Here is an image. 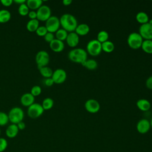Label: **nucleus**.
I'll return each mask as SVG.
<instances>
[{
	"label": "nucleus",
	"instance_id": "7ed1b4c3",
	"mask_svg": "<svg viewBox=\"0 0 152 152\" xmlns=\"http://www.w3.org/2000/svg\"><path fill=\"white\" fill-rule=\"evenodd\" d=\"M8 116L9 121L11 122V124H17L23 121L24 117V113L21 107H14L10 109L8 113Z\"/></svg>",
	"mask_w": 152,
	"mask_h": 152
},
{
	"label": "nucleus",
	"instance_id": "ddd939ff",
	"mask_svg": "<svg viewBox=\"0 0 152 152\" xmlns=\"http://www.w3.org/2000/svg\"><path fill=\"white\" fill-rule=\"evenodd\" d=\"M136 128L137 131L141 134H144L147 133L150 128V121L147 119H140L137 124Z\"/></svg>",
	"mask_w": 152,
	"mask_h": 152
},
{
	"label": "nucleus",
	"instance_id": "49530a36",
	"mask_svg": "<svg viewBox=\"0 0 152 152\" xmlns=\"http://www.w3.org/2000/svg\"><path fill=\"white\" fill-rule=\"evenodd\" d=\"M1 129H0V135H1Z\"/></svg>",
	"mask_w": 152,
	"mask_h": 152
},
{
	"label": "nucleus",
	"instance_id": "a18cd8bd",
	"mask_svg": "<svg viewBox=\"0 0 152 152\" xmlns=\"http://www.w3.org/2000/svg\"><path fill=\"white\" fill-rule=\"evenodd\" d=\"M148 23H149L150 24H152V19H150V20H149V21H148Z\"/></svg>",
	"mask_w": 152,
	"mask_h": 152
},
{
	"label": "nucleus",
	"instance_id": "58836bf2",
	"mask_svg": "<svg viewBox=\"0 0 152 152\" xmlns=\"http://www.w3.org/2000/svg\"><path fill=\"white\" fill-rule=\"evenodd\" d=\"M146 87L150 90H152V75L150 76L145 81Z\"/></svg>",
	"mask_w": 152,
	"mask_h": 152
},
{
	"label": "nucleus",
	"instance_id": "c03bdc74",
	"mask_svg": "<svg viewBox=\"0 0 152 152\" xmlns=\"http://www.w3.org/2000/svg\"><path fill=\"white\" fill-rule=\"evenodd\" d=\"M150 125H151V128H152V118L151 119V120H150Z\"/></svg>",
	"mask_w": 152,
	"mask_h": 152
},
{
	"label": "nucleus",
	"instance_id": "aec40b11",
	"mask_svg": "<svg viewBox=\"0 0 152 152\" xmlns=\"http://www.w3.org/2000/svg\"><path fill=\"white\" fill-rule=\"evenodd\" d=\"M26 4L29 10L35 11L37 10L42 5L43 1L42 0H27Z\"/></svg>",
	"mask_w": 152,
	"mask_h": 152
},
{
	"label": "nucleus",
	"instance_id": "f704fd0d",
	"mask_svg": "<svg viewBox=\"0 0 152 152\" xmlns=\"http://www.w3.org/2000/svg\"><path fill=\"white\" fill-rule=\"evenodd\" d=\"M8 146V142L4 138L0 137V152L4 151Z\"/></svg>",
	"mask_w": 152,
	"mask_h": 152
},
{
	"label": "nucleus",
	"instance_id": "0eeeda50",
	"mask_svg": "<svg viewBox=\"0 0 152 152\" xmlns=\"http://www.w3.org/2000/svg\"><path fill=\"white\" fill-rule=\"evenodd\" d=\"M44 109L40 103H34L31 106L28 107L27 115L31 119H36L39 118L44 112Z\"/></svg>",
	"mask_w": 152,
	"mask_h": 152
},
{
	"label": "nucleus",
	"instance_id": "473e14b6",
	"mask_svg": "<svg viewBox=\"0 0 152 152\" xmlns=\"http://www.w3.org/2000/svg\"><path fill=\"white\" fill-rule=\"evenodd\" d=\"M42 93V88L39 86H34L30 91V93L35 97L36 96H39Z\"/></svg>",
	"mask_w": 152,
	"mask_h": 152
},
{
	"label": "nucleus",
	"instance_id": "6e6552de",
	"mask_svg": "<svg viewBox=\"0 0 152 152\" xmlns=\"http://www.w3.org/2000/svg\"><path fill=\"white\" fill-rule=\"evenodd\" d=\"M45 23V27L48 32L52 33H55L58 29L60 28V21L59 18L55 15H51V17L46 20Z\"/></svg>",
	"mask_w": 152,
	"mask_h": 152
},
{
	"label": "nucleus",
	"instance_id": "1a4fd4ad",
	"mask_svg": "<svg viewBox=\"0 0 152 152\" xmlns=\"http://www.w3.org/2000/svg\"><path fill=\"white\" fill-rule=\"evenodd\" d=\"M37 19L39 21H46L51 17V10L49 7L42 5L37 11Z\"/></svg>",
	"mask_w": 152,
	"mask_h": 152
},
{
	"label": "nucleus",
	"instance_id": "a878e982",
	"mask_svg": "<svg viewBox=\"0 0 152 152\" xmlns=\"http://www.w3.org/2000/svg\"><path fill=\"white\" fill-rule=\"evenodd\" d=\"M114 49H115V45L113 43L109 40L102 43V49L104 52H106V53L112 52Z\"/></svg>",
	"mask_w": 152,
	"mask_h": 152
},
{
	"label": "nucleus",
	"instance_id": "f3484780",
	"mask_svg": "<svg viewBox=\"0 0 152 152\" xmlns=\"http://www.w3.org/2000/svg\"><path fill=\"white\" fill-rule=\"evenodd\" d=\"M19 129L16 124H11L8 126L5 131V134L10 138H15L18 134Z\"/></svg>",
	"mask_w": 152,
	"mask_h": 152
},
{
	"label": "nucleus",
	"instance_id": "9b49d317",
	"mask_svg": "<svg viewBox=\"0 0 152 152\" xmlns=\"http://www.w3.org/2000/svg\"><path fill=\"white\" fill-rule=\"evenodd\" d=\"M66 71L62 69L58 68L53 71L52 78L54 82V84H62L64 83L66 79Z\"/></svg>",
	"mask_w": 152,
	"mask_h": 152
},
{
	"label": "nucleus",
	"instance_id": "bb28decb",
	"mask_svg": "<svg viewBox=\"0 0 152 152\" xmlns=\"http://www.w3.org/2000/svg\"><path fill=\"white\" fill-rule=\"evenodd\" d=\"M40 74L45 78H51L53 74V71L49 66H44L39 69Z\"/></svg>",
	"mask_w": 152,
	"mask_h": 152
},
{
	"label": "nucleus",
	"instance_id": "ea45409f",
	"mask_svg": "<svg viewBox=\"0 0 152 152\" xmlns=\"http://www.w3.org/2000/svg\"><path fill=\"white\" fill-rule=\"evenodd\" d=\"M30 20H34L37 19V12L36 11L30 10L27 15Z\"/></svg>",
	"mask_w": 152,
	"mask_h": 152
},
{
	"label": "nucleus",
	"instance_id": "4be33fe9",
	"mask_svg": "<svg viewBox=\"0 0 152 152\" xmlns=\"http://www.w3.org/2000/svg\"><path fill=\"white\" fill-rule=\"evenodd\" d=\"M135 19L137 21L141 24H145L147 23H148L149 21V17L148 14L143 11L138 12L135 16Z\"/></svg>",
	"mask_w": 152,
	"mask_h": 152
},
{
	"label": "nucleus",
	"instance_id": "4468645a",
	"mask_svg": "<svg viewBox=\"0 0 152 152\" xmlns=\"http://www.w3.org/2000/svg\"><path fill=\"white\" fill-rule=\"evenodd\" d=\"M66 42L67 45L71 48H75L79 43L80 37L75 32L68 33L67 37L66 39Z\"/></svg>",
	"mask_w": 152,
	"mask_h": 152
},
{
	"label": "nucleus",
	"instance_id": "c9c22d12",
	"mask_svg": "<svg viewBox=\"0 0 152 152\" xmlns=\"http://www.w3.org/2000/svg\"><path fill=\"white\" fill-rule=\"evenodd\" d=\"M43 37H44L45 40L49 43H50L53 40H54L55 39V34L50 32H48Z\"/></svg>",
	"mask_w": 152,
	"mask_h": 152
},
{
	"label": "nucleus",
	"instance_id": "cd10ccee",
	"mask_svg": "<svg viewBox=\"0 0 152 152\" xmlns=\"http://www.w3.org/2000/svg\"><path fill=\"white\" fill-rule=\"evenodd\" d=\"M55 33V39L59 40L61 41H62V42L64 40H66L68 34V33L65 30H64L63 28L58 29Z\"/></svg>",
	"mask_w": 152,
	"mask_h": 152
},
{
	"label": "nucleus",
	"instance_id": "2f4dec72",
	"mask_svg": "<svg viewBox=\"0 0 152 152\" xmlns=\"http://www.w3.org/2000/svg\"><path fill=\"white\" fill-rule=\"evenodd\" d=\"M9 122L8 114L4 112H0V126L6 125Z\"/></svg>",
	"mask_w": 152,
	"mask_h": 152
},
{
	"label": "nucleus",
	"instance_id": "a19ab883",
	"mask_svg": "<svg viewBox=\"0 0 152 152\" xmlns=\"http://www.w3.org/2000/svg\"><path fill=\"white\" fill-rule=\"evenodd\" d=\"M16 125L19 130H24L26 128V124L23 121H21Z\"/></svg>",
	"mask_w": 152,
	"mask_h": 152
},
{
	"label": "nucleus",
	"instance_id": "4c0bfd02",
	"mask_svg": "<svg viewBox=\"0 0 152 152\" xmlns=\"http://www.w3.org/2000/svg\"><path fill=\"white\" fill-rule=\"evenodd\" d=\"M44 84L47 87H51V86H52L53 85L54 82H53V81L52 78H45V79Z\"/></svg>",
	"mask_w": 152,
	"mask_h": 152
},
{
	"label": "nucleus",
	"instance_id": "2eb2a0df",
	"mask_svg": "<svg viewBox=\"0 0 152 152\" xmlns=\"http://www.w3.org/2000/svg\"><path fill=\"white\" fill-rule=\"evenodd\" d=\"M34 99L35 97L30 93H26L21 96L20 103L23 106L29 107L34 103Z\"/></svg>",
	"mask_w": 152,
	"mask_h": 152
},
{
	"label": "nucleus",
	"instance_id": "c756f323",
	"mask_svg": "<svg viewBox=\"0 0 152 152\" xmlns=\"http://www.w3.org/2000/svg\"><path fill=\"white\" fill-rule=\"evenodd\" d=\"M109 33L105 30L100 31L97 35V40L101 43L108 40L109 39Z\"/></svg>",
	"mask_w": 152,
	"mask_h": 152
},
{
	"label": "nucleus",
	"instance_id": "b1692460",
	"mask_svg": "<svg viewBox=\"0 0 152 152\" xmlns=\"http://www.w3.org/2000/svg\"><path fill=\"white\" fill-rule=\"evenodd\" d=\"M141 48L148 54H152V40H144Z\"/></svg>",
	"mask_w": 152,
	"mask_h": 152
},
{
	"label": "nucleus",
	"instance_id": "9d476101",
	"mask_svg": "<svg viewBox=\"0 0 152 152\" xmlns=\"http://www.w3.org/2000/svg\"><path fill=\"white\" fill-rule=\"evenodd\" d=\"M138 33L143 40H152V24L149 23L141 24Z\"/></svg>",
	"mask_w": 152,
	"mask_h": 152
},
{
	"label": "nucleus",
	"instance_id": "39448f33",
	"mask_svg": "<svg viewBox=\"0 0 152 152\" xmlns=\"http://www.w3.org/2000/svg\"><path fill=\"white\" fill-rule=\"evenodd\" d=\"M86 49L87 53L91 56H97L102 51V43L99 42L97 39L91 40L87 43Z\"/></svg>",
	"mask_w": 152,
	"mask_h": 152
},
{
	"label": "nucleus",
	"instance_id": "a211bd4d",
	"mask_svg": "<svg viewBox=\"0 0 152 152\" xmlns=\"http://www.w3.org/2000/svg\"><path fill=\"white\" fill-rule=\"evenodd\" d=\"M137 107L141 111L147 112L151 108L150 102L145 99H140L136 103Z\"/></svg>",
	"mask_w": 152,
	"mask_h": 152
},
{
	"label": "nucleus",
	"instance_id": "dca6fc26",
	"mask_svg": "<svg viewBox=\"0 0 152 152\" xmlns=\"http://www.w3.org/2000/svg\"><path fill=\"white\" fill-rule=\"evenodd\" d=\"M49 47L55 52H61L64 49L65 45L62 41L55 39L49 43Z\"/></svg>",
	"mask_w": 152,
	"mask_h": 152
},
{
	"label": "nucleus",
	"instance_id": "72a5a7b5",
	"mask_svg": "<svg viewBox=\"0 0 152 152\" xmlns=\"http://www.w3.org/2000/svg\"><path fill=\"white\" fill-rule=\"evenodd\" d=\"M35 32L37 36L40 37H44L48 31L45 26H39Z\"/></svg>",
	"mask_w": 152,
	"mask_h": 152
},
{
	"label": "nucleus",
	"instance_id": "f8f14e48",
	"mask_svg": "<svg viewBox=\"0 0 152 152\" xmlns=\"http://www.w3.org/2000/svg\"><path fill=\"white\" fill-rule=\"evenodd\" d=\"M84 107L86 110L91 113H96L98 112L100 109V103L97 100L94 99H90L86 100Z\"/></svg>",
	"mask_w": 152,
	"mask_h": 152
},
{
	"label": "nucleus",
	"instance_id": "f03ea898",
	"mask_svg": "<svg viewBox=\"0 0 152 152\" xmlns=\"http://www.w3.org/2000/svg\"><path fill=\"white\" fill-rule=\"evenodd\" d=\"M68 57L71 62L82 65L87 59V52L82 48H74L69 52Z\"/></svg>",
	"mask_w": 152,
	"mask_h": 152
},
{
	"label": "nucleus",
	"instance_id": "412c9836",
	"mask_svg": "<svg viewBox=\"0 0 152 152\" xmlns=\"http://www.w3.org/2000/svg\"><path fill=\"white\" fill-rule=\"evenodd\" d=\"M39 27V21L37 19L30 20L26 24V28L30 32H35Z\"/></svg>",
	"mask_w": 152,
	"mask_h": 152
},
{
	"label": "nucleus",
	"instance_id": "393cba45",
	"mask_svg": "<svg viewBox=\"0 0 152 152\" xmlns=\"http://www.w3.org/2000/svg\"><path fill=\"white\" fill-rule=\"evenodd\" d=\"M82 65L89 70H94L97 68V62L94 59H87Z\"/></svg>",
	"mask_w": 152,
	"mask_h": 152
},
{
	"label": "nucleus",
	"instance_id": "7c9ffc66",
	"mask_svg": "<svg viewBox=\"0 0 152 152\" xmlns=\"http://www.w3.org/2000/svg\"><path fill=\"white\" fill-rule=\"evenodd\" d=\"M29 11H30V10L26 3L19 5L18 8V12L20 15L26 16L28 15Z\"/></svg>",
	"mask_w": 152,
	"mask_h": 152
},
{
	"label": "nucleus",
	"instance_id": "5701e85b",
	"mask_svg": "<svg viewBox=\"0 0 152 152\" xmlns=\"http://www.w3.org/2000/svg\"><path fill=\"white\" fill-rule=\"evenodd\" d=\"M11 17V12L7 10H0V23H5L8 22Z\"/></svg>",
	"mask_w": 152,
	"mask_h": 152
},
{
	"label": "nucleus",
	"instance_id": "f257e3e1",
	"mask_svg": "<svg viewBox=\"0 0 152 152\" xmlns=\"http://www.w3.org/2000/svg\"><path fill=\"white\" fill-rule=\"evenodd\" d=\"M59 21L62 28L69 33L75 31L78 25L76 18L73 15L68 13L62 15L59 18Z\"/></svg>",
	"mask_w": 152,
	"mask_h": 152
},
{
	"label": "nucleus",
	"instance_id": "423d86ee",
	"mask_svg": "<svg viewBox=\"0 0 152 152\" xmlns=\"http://www.w3.org/2000/svg\"><path fill=\"white\" fill-rule=\"evenodd\" d=\"M35 61L38 69L46 66L50 61L49 55L45 50H40L36 55Z\"/></svg>",
	"mask_w": 152,
	"mask_h": 152
},
{
	"label": "nucleus",
	"instance_id": "37998d69",
	"mask_svg": "<svg viewBox=\"0 0 152 152\" xmlns=\"http://www.w3.org/2000/svg\"><path fill=\"white\" fill-rule=\"evenodd\" d=\"M13 1H14V2L18 4L19 5L26 2V1H25V0H14Z\"/></svg>",
	"mask_w": 152,
	"mask_h": 152
},
{
	"label": "nucleus",
	"instance_id": "c85d7f7f",
	"mask_svg": "<svg viewBox=\"0 0 152 152\" xmlns=\"http://www.w3.org/2000/svg\"><path fill=\"white\" fill-rule=\"evenodd\" d=\"M44 110H48L51 109L54 104L53 100L50 97H46L44 99L41 104Z\"/></svg>",
	"mask_w": 152,
	"mask_h": 152
},
{
	"label": "nucleus",
	"instance_id": "79ce46f5",
	"mask_svg": "<svg viewBox=\"0 0 152 152\" xmlns=\"http://www.w3.org/2000/svg\"><path fill=\"white\" fill-rule=\"evenodd\" d=\"M72 2V0H64V1H62V4H63V5H65V6L70 5Z\"/></svg>",
	"mask_w": 152,
	"mask_h": 152
},
{
	"label": "nucleus",
	"instance_id": "6ab92c4d",
	"mask_svg": "<svg viewBox=\"0 0 152 152\" xmlns=\"http://www.w3.org/2000/svg\"><path fill=\"white\" fill-rule=\"evenodd\" d=\"M90 31V27L86 23H81L77 25L75 32L80 36H86Z\"/></svg>",
	"mask_w": 152,
	"mask_h": 152
},
{
	"label": "nucleus",
	"instance_id": "e433bc0d",
	"mask_svg": "<svg viewBox=\"0 0 152 152\" xmlns=\"http://www.w3.org/2000/svg\"><path fill=\"white\" fill-rule=\"evenodd\" d=\"M0 2L3 6L5 7H8L12 4L14 1L12 0H1Z\"/></svg>",
	"mask_w": 152,
	"mask_h": 152
},
{
	"label": "nucleus",
	"instance_id": "20e7f679",
	"mask_svg": "<svg viewBox=\"0 0 152 152\" xmlns=\"http://www.w3.org/2000/svg\"><path fill=\"white\" fill-rule=\"evenodd\" d=\"M143 39L141 35L137 32L130 33L127 38V43L129 47L132 49H138L141 47Z\"/></svg>",
	"mask_w": 152,
	"mask_h": 152
}]
</instances>
